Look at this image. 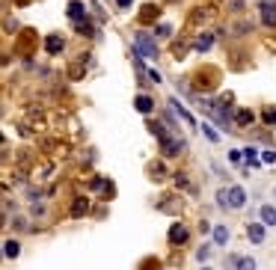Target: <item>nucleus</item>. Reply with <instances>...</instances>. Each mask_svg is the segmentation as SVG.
Returning a JSON list of instances; mask_svg holds the SVG:
<instances>
[{
  "label": "nucleus",
  "instance_id": "nucleus-1",
  "mask_svg": "<svg viewBox=\"0 0 276 270\" xmlns=\"http://www.w3.org/2000/svg\"><path fill=\"white\" fill-rule=\"evenodd\" d=\"M149 131L161 140V151H164V158H178V154L187 148V140L184 137H175V134H170L161 122H149Z\"/></svg>",
  "mask_w": 276,
  "mask_h": 270
},
{
  "label": "nucleus",
  "instance_id": "nucleus-2",
  "mask_svg": "<svg viewBox=\"0 0 276 270\" xmlns=\"http://www.w3.org/2000/svg\"><path fill=\"white\" fill-rule=\"evenodd\" d=\"M134 51H137L140 57L157 60V42H154L149 33H134Z\"/></svg>",
  "mask_w": 276,
  "mask_h": 270
},
{
  "label": "nucleus",
  "instance_id": "nucleus-3",
  "mask_svg": "<svg viewBox=\"0 0 276 270\" xmlns=\"http://www.w3.org/2000/svg\"><path fill=\"white\" fill-rule=\"evenodd\" d=\"M258 9H261V24L264 27H276V0H258Z\"/></svg>",
  "mask_w": 276,
  "mask_h": 270
},
{
  "label": "nucleus",
  "instance_id": "nucleus-4",
  "mask_svg": "<svg viewBox=\"0 0 276 270\" xmlns=\"http://www.w3.org/2000/svg\"><path fill=\"white\" fill-rule=\"evenodd\" d=\"M65 15H68L74 24H81V21H86V6L81 3V0H71V3L65 6Z\"/></svg>",
  "mask_w": 276,
  "mask_h": 270
},
{
  "label": "nucleus",
  "instance_id": "nucleus-5",
  "mask_svg": "<svg viewBox=\"0 0 276 270\" xmlns=\"http://www.w3.org/2000/svg\"><path fill=\"white\" fill-rule=\"evenodd\" d=\"M244 205H247V193H244V187H238V184L229 187V208L238 211V208H244Z\"/></svg>",
  "mask_w": 276,
  "mask_h": 270
},
{
  "label": "nucleus",
  "instance_id": "nucleus-6",
  "mask_svg": "<svg viewBox=\"0 0 276 270\" xmlns=\"http://www.w3.org/2000/svg\"><path fill=\"white\" fill-rule=\"evenodd\" d=\"M63 48H65V42H63V36H57V33H51V36L45 39V51H48V54H63Z\"/></svg>",
  "mask_w": 276,
  "mask_h": 270
},
{
  "label": "nucleus",
  "instance_id": "nucleus-7",
  "mask_svg": "<svg viewBox=\"0 0 276 270\" xmlns=\"http://www.w3.org/2000/svg\"><path fill=\"white\" fill-rule=\"evenodd\" d=\"M184 241H187V228H184L181 223H172V226H170V244L178 247V244H184Z\"/></svg>",
  "mask_w": 276,
  "mask_h": 270
},
{
  "label": "nucleus",
  "instance_id": "nucleus-8",
  "mask_svg": "<svg viewBox=\"0 0 276 270\" xmlns=\"http://www.w3.org/2000/svg\"><path fill=\"white\" fill-rule=\"evenodd\" d=\"M247 235H250L253 244H261L264 241V223H250L247 226Z\"/></svg>",
  "mask_w": 276,
  "mask_h": 270
},
{
  "label": "nucleus",
  "instance_id": "nucleus-9",
  "mask_svg": "<svg viewBox=\"0 0 276 270\" xmlns=\"http://www.w3.org/2000/svg\"><path fill=\"white\" fill-rule=\"evenodd\" d=\"M134 107H137V113H143V116H149V113L154 110V101H151L149 95H137V98H134Z\"/></svg>",
  "mask_w": 276,
  "mask_h": 270
},
{
  "label": "nucleus",
  "instance_id": "nucleus-10",
  "mask_svg": "<svg viewBox=\"0 0 276 270\" xmlns=\"http://www.w3.org/2000/svg\"><path fill=\"white\" fill-rule=\"evenodd\" d=\"M232 267L234 270H255V261L250 255H232Z\"/></svg>",
  "mask_w": 276,
  "mask_h": 270
},
{
  "label": "nucleus",
  "instance_id": "nucleus-11",
  "mask_svg": "<svg viewBox=\"0 0 276 270\" xmlns=\"http://www.w3.org/2000/svg\"><path fill=\"white\" fill-rule=\"evenodd\" d=\"M3 252H6V258H18V255H21V244L9 238V241L3 244Z\"/></svg>",
  "mask_w": 276,
  "mask_h": 270
},
{
  "label": "nucleus",
  "instance_id": "nucleus-12",
  "mask_svg": "<svg viewBox=\"0 0 276 270\" xmlns=\"http://www.w3.org/2000/svg\"><path fill=\"white\" fill-rule=\"evenodd\" d=\"M261 223L264 226H276V208L273 205H264L261 208Z\"/></svg>",
  "mask_w": 276,
  "mask_h": 270
},
{
  "label": "nucleus",
  "instance_id": "nucleus-13",
  "mask_svg": "<svg viewBox=\"0 0 276 270\" xmlns=\"http://www.w3.org/2000/svg\"><path fill=\"white\" fill-rule=\"evenodd\" d=\"M253 119H255L253 110H238V113H234V122H238V125H250Z\"/></svg>",
  "mask_w": 276,
  "mask_h": 270
},
{
  "label": "nucleus",
  "instance_id": "nucleus-14",
  "mask_svg": "<svg viewBox=\"0 0 276 270\" xmlns=\"http://www.w3.org/2000/svg\"><path fill=\"white\" fill-rule=\"evenodd\" d=\"M77 27V33H81V36H95V27H92V21L86 18V21H81V24H74Z\"/></svg>",
  "mask_w": 276,
  "mask_h": 270
},
{
  "label": "nucleus",
  "instance_id": "nucleus-15",
  "mask_svg": "<svg viewBox=\"0 0 276 270\" xmlns=\"http://www.w3.org/2000/svg\"><path fill=\"white\" fill-rule=\"evenodd\" d=\"M214 241H217L220 247L229 241V228H226V226H217V228H214Z\"/></svg>",
  "mask_w": 276,
  "mask_h": 270
},
{
  "label": "nucleus",
  "instance_id": "nucleus-16",
  "mask_svg": "<svg viewBox=\"0 0 276 270\" xmlns=\"http://www.w3.org/2000/svg\"><path fill=\"white\" fill-rule=\"evenodd\" d=\"M214 45V36H199L196 39V51H208Z\"/></svg>",
  "mask_w": 276,
  "mask_h": 270
},
{
  "label": "nucleus",
  "instance_id": "nucleus-17",
  "mask_svg": "<svg viewBox=\"0 0 276 270\" xmlns=\"http://www.w3.org/2000/svg\"><path fill=\"white\" fill-rule=\"evenodd\" d=\"M86 208H89V202H86V199H77V202H74V208H71V214H74V217H81Z\"/></svg>",
  "mask_w": 276,
  "mask_h": 270
},
{
  "label": "nucleus",
  "instance_id": "nucleus-18",
  "mask_svg": "<svg viewBox=\"0 0 276 270\" xmlns=\"http://www.w3.org/2000/svg\"><path fill=\"white\" fill-rule=\"evenodd\" d=\"M170 104H175V110H178V116H181V119H184V122H190V125H193V116H190V113H187V110H184V107H181L178 101H170Z\"/></svg>",
  "mask_w": 276,
  "mask_h": 270
},
{
  "label": "nucleus",
  "instance_id": "nucleus-19",
  "mask_svg": "<svg viewBox=\"0 0 276 270\" xmlns=\"http://www.w3.org/2000/svg\"><path fill=\"white\" fill-rule=\"evenodd\" d=\"M217 199H220V202H217L220 208H229V190H220V193H217Z\"/></svg>",
  "mask_w": 276,
  "mask_h": 270
},
{
  "label": "nucleus",
  "instance_id": "nucleus-20",
  "mask_svg": "<svg viewBox=\"0 0 276 270\" xmlns=\"http://www.w3.org/2000/svg\"><path fill=\"white\" fill-rule=\"evenodd\" d=\"M264 122H267V125H276V110H273V107L264 110Z\"/></svg>",
  "mask_w": 276,
  "mask_h": 270
},
{
  "label": "nucleus",
  "instance_id": "nucleus-21",
  "mask_svg": "<svg viewBox=\"0 0 276 270\" xmlns=\"http://www.w3.org/2000/svg\"><path fill=\"white\" fill-rule=\"evenodd\" d=\"M202 131H205V137H208L211 143H217V140H220V137H217V131H214L211 125H202Z\"/></svg>",
  "mask_w": 276,
  "mask_h": 270
},
{
  "label": "nucleus",
  "instance_id": "nucleus-22",
  "mask_svg": "<svg viewBox=\"0 0 276 270\" xmlns=\"http://www.w3.org/2000/svg\"><path fill=\"white\" fill-rule=\"evenodd\" d=\"M151 178H164V164H151Z\"/></svg>",
  "mask_w": 276,
  "mask_h": 270
},
{
  "label": "nucleus",
  "instance_id": "nucleus-23",
  "mask_svg": "<svg viewBox=\"0 0 276 270\" xmlns=\"http://www.w3.org/2000/svg\"><path fill=\"white\" fill-rule=\"evenodd\" d=\"M261 161H264V164H276V151H264Z\"/></svg>",
  "mask_w": 276,
  "mask_h": 270
},
{
  "label": "nucleus",
  "instance_id": "nucleus-24",
  "mask_svg": "<svg viewBox=\"0 0 276 270\" xmlns=\"http://www.w3.org/2000/svg\"><path fill=\"white\" fill-rule=\"evenodd\" d=\"M157 36H172V27L170 24H161V27H157Z\"/></svg>",
  "mask_w": 276,
  "mask_h": 270
},
{
  "label": "nucleus",
  "instance_id": "nucleus-25",
  "mask_svg": "<svg viewBox=\"0 0 276 270\" xmlns=\"http://www.w3.org/2000/svg\"><path fill=\"white\" fill-rule=\"evenodd\" d=\"M208 255H211V247H202V249H199V252H196V258H199V261H205V258H208Z\"/></svg>",
  "mask_w": 276,
  "mask_h": 270
},
{
  "label": "nucleus",
  "instance_id": "nucleus-26",
  "mask_svg": "<svg viewBox=\"0 0 276 270\" xmlns=\"http://www.w3.org/2000/svg\"><path fill=\"white\" fill-rule=\"evenodd\" d=\"M149 77H151L154 83H161V81H164V77H161V71H154V68H149Z\"/></svg>",
  "mask_w": 276,
  "mask_h": 270
},
{
  "label": "nucleus",
  "instance_id": "nucleus-27",
  "mask_svg": "<svg viewBox=\"0 0 276 270\" xmlns=\"http://www.w3.org/2000/svg\"><path fill=\"white\" fill-rule=\"evenodd\" d=\"M149 18H154V6H146V12H143V21H149Z\"/></svg>",
  "mask_w": 276,
  "mask_h": 270
},
{
  "label": "nucleus",
  "instance_id": "nucleus-28",
  "mask_svg": "<svg viewBox=\"0 0 276 270\" xmlns=\"http://www.w3.org/2000/svg\"><path fill=\"white\" fill-rule=\"evenodd\" d=\"M131 3H134V0H116V6H119V9H128Z\"/></svg>",
  "mask_w": 276,
  "mask_h": 270
},
{
  "label": "nucleus",
  "instance_id": "nucleus-29",
  "mask_svg": "<svg viewBox=\"0 0 276 270\" xmlns=\"http://www.w3.org/2000/svg\"><path fill=\"white\" fill-rule=\"evenodd\" d=\"M232 6H234V12H241L244 9V0H232Z\"/></svg>",
  "mask_w": 276,
  "mask_h": 270
},
{
  "label": "nucleus",
  "instance_id": "nucleus-30",
  "mask_svg": "<svg viewBox=\"0 0 276 270\" xmlns=\"http://www.w3.org/2000/svg\"><path fill=\"white\" fill-rule=\"evenodd\" d=\"M273 196H276V190H273Z\"/></svg>",
  "mask_w": 276,
  "mask_h": 270
}]
</instances>
